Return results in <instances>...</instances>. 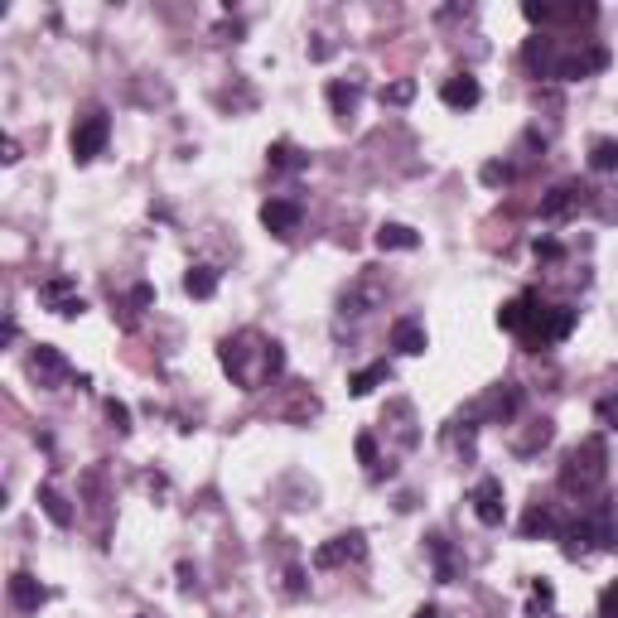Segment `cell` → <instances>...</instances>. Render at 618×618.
<instances>
[{
	"instance_id": "cell-1",
	"label": "cell",
	"mask_w": 618,
	"mask_h": 618,
	"mask_svg": "<svg viewBox=\"0 0 618 618\" xmlns=\"http://www.w3.org/2000/svg\"><path fill=\"white\" fill-rule=\"evenodd\" d=\"M222 367H228V377L242 391H261L285 367V358H280V348L271 338H261V334L246 329V334H237V338L222 343Z\"/></svg>"
},
{
	"instance_id": "cell-2",
	"label": "cell",
	"mask_w": 618,
	"mask_h": 618,
	"mask_svg": "<svg viewBox=\"0 0 618 618\" xmlns=\"http://www.w3.org/2000/svg\"><path fill=\"white\" fill-rule=\"evenodd\" d=\"M604 473H609V455H604V439H585L580 449H570L565 469H561V489L585 497L589 489H599Z\"/></svg>"
},
{
	"instance_id": "cell-3",
	"label": "cell",
	"mask_w": 618,
	"mask_h": 618,
	"mask_svg": "<svg viewBox=\"0 0 618 618\" xmlns=\"http://www.w3.org/2000/svg\"><path fill=\"white\" fill-rule=\"evenodd\" d=\"M106 136H112V116H106L102 106H92V112L73 126V160H78V164L97 160L102 146H106Z\"/></svg>"
},
{
	"instance_id": "cell-4",
	"label": "cell",
	"mask_w": 618,
	"mask_h": 618,
	"mask_svg": "<svg viewBox=\"0 0 618 618\" xmlns=\"http://www.w3.org/2000/svg\"><path fill=\"white\" fill-rule=\"evenodd\" d=\"M29 372L39 377V387H58V382H78V387H88V377H78L73 367H68V358H63V353H58V348H49V343H39V353H34Z\"/></svg>"
},
{
	"instance_id": "cell-5",
	"label": "cell",
	"mask_w": 618,
	"mask_h": 618,
	"mask_svg": "<svg viewBox=\"0 0 618 618\" xmlns=\"http://www.w3.org/2000/svg\"><path fill=\"white\" fill-rule=\"evenodd\" d=\"M585 204H589V188L580 180H565L541 198V218H570V213H580Z\"/></svg>"
},
{
	"instance_id": "cell-6",
	"label": "cell",
	"mask_w": 618,
	"mask_h": 618,
	"mask_svg": "<svg viewBox=\"0 0 618 618\" xmlns=\"http://www.w3.org/2000/svg\"><path fill=\"white\" fill-rule=\"evenodd\" d=\"M382 300H387V280L377 276V271H367V276L343 295V314H372Z\"/></svg>"
},
{
	"instance_id": "cell-7",
	"label": "cell",
	"mask_w": 618,
	"mask_h": 618,
	"mask_svg": "<svg viewBox=\"0 0 618 618\" xmlns=\"http://www.w3.org/2000/svg\"><path fill=\"white\" fill-rule=\"evenodd\" d=\"M367 555V541H363V531H348V537H334L329 546H319L314 551V565L319 570H334L343 561H363Z\"/></svg>"
},
{
	"instance_id": "cell-8",
	"label": "cell",
	"mask_w": 618,
	"mask_h": 618,
	"mask_svg": "<svg viewBox=\"0 0 618 618\" xmlns=\"http://www.w3.org/2000/svg\"><path fill=\"white\" fill-rule=\"evenodd\" d=\"M39 300L54 309V314H63V319H73L82 314V300H78V285L68 280V276H54V280H44L39 285Z\"/></svg>"
},
{
	"instance_id": "cell-9",
	"label": "cell",
	"mask_w": 618,
	"mask_h": 618,
	"mask_svg": "<svg viewBox=\"0 0 618 618\" xmlns=\"http://www.w3.org/2000/svg\"><path fill=\"white\" fill-rule=\"evenodd\" d=\"M473 513H479L483 527H503V483L497 479L473 483Z\"/></svg>"
},
{
	"instance_id": "cell-10",
	"label": "cell",
	"mask_w": 618,
	"mask_h": 618,
	"mask_svg": "<svg viewBox=\"0 0 618 618\" xmlns=\"http://www.w3.org/2000/svg\"><path fill=\"white\" fill-rule=\"evenodd\" d=\"M44 599H49V589H44L29 570H15V575H10V604H15L20 614H34Z\"/></svg>"
},
{
	"instance_id": "cell-11",
	"label": "cell",
	"mask_w": 618,
	"mask_h": 618,
	"mask_svg": "<svg viewBox=\"0 0 618 618\" xmlns=\"http://www.w3.org/2000/svg\"><path fill=\"white\" fill-rule=\"evenodd\" d=\"M261 222H266L276 237H290L300 228V204H290V198H271L266 208H261Z\"/></svg>"
},
{
	"instance_id": "cell-12",
	"label": "cell",
	"mask_w": 618,
	"mask_h": 618,
	"mask_svg": "<svg viewBox=\"0 0 618 618\" xmlns=\"http://www.w3.org/2000/svg\"><path fill=\"white\" fill-rule=\"evenodd\" d=\"M439 97H445V106H455V112H469V106H479V97H483V88L473 82L469 73H455L439 88Z\"/></svg>"
},
{
	"instance_id": "cell-13",
	"label": "cell",
	"mask_w": 618,
	"mask_h": 618,
	"mask_svg": "<svg viewBox=\"0 0 618 618\" xmlns=\"http://www.w3.org/2000/svg\"><path fill=\"white\" fill-rule=\"evenodd\" d=\"M391 348H397V353H425L421 319H397V324H391Z\"/></svg>"
},
{
	"instance_id": "cell-14",
	"label": "cell",
	"mask_w": 618,
	"mask_h": 618,
	"mask_svg": "<svg viewBox=\"0 0 618 618\" xmlns=\"http://www.w3.org/2000/svg\"><path fill=\"white\" fill-rule=\"evenodd\" d=\"M377 246H382V252H415L421 237L411 228H401V222H382V228H377Z\"/></svg>"
},
{
	"instance_id": "cell-15",
	"label": "cell",
	"mask_w": 618,
	"mask_h": 618,
	"mask_svg": "<svg viewBox=\"0 0 618 618\" xmlns=\"http://www.w3.org/2000/svg\"><path fill=\"white\" fill-rule=\"evenodd\" d=\"M39 503H44V513H49L54 527H73V507H68V497L54 489V483H44L39 489Z\"/></svg>"
},
{
	"instance_id": "cell-16",
	"label": "cell",
	"mask_w": 618,
	"mask_h": 618,
	"mask_svg": "<svg viewBox=\"0 0 618 618\" xmlns=\"http://www.w3.org/2000/svg\"><path fill=\"white\" fill-rule=\"evenodd\" d=\"M425 546H430V555H435V580L439 585H455V551H449V541L445 537H425Z\"/></svg>"
},
{
	"instance_id": "cell-17",
	"label": "cell",
	"mask_w": 618,
	"mask_h": 618,
	"mask_svg": "<svg viewBox=\"0 0 618 618\" xmlns=\"http://www.w3.org/2000/svg\"><path fill=\"white\" fill-rule=\"evenodd\" d=\"M358 97H363L358 82H329V102H334V116H343V121L358 112Z\"/></svg>"
},
{
	"instance_id": "cell-18",
	"label": "cell",
	"mask_w": 618,
	"mask_h": 618,
	"mask_svg": "<svg viewBox=\"0 0 618 618\" xmlns=\"http://www.w3.org/2000/svg\"><path fill=\"white\" fill-rule=\"evenodd\" d=\"M517 406H522V387H513V382L489 397V415H493V421H503V425L517 415Z\"/></svg>"
},
{
	"instance_id": "cell-19",
	"label": "cell",
	"mask_w": 618,
	"mask_h": 618,
	"mask_svg": "<svg viewBox=\"0 0 618 618\" xmlns=\"http://www.w3.org/2000/svg\"><path fill=\"white\" fill-rule=\"evenodd\" d=\"M266 160H271V170H309V154H300L290 140H276Z\"/></svg>"
},
{
	"instance_id": "cell-20",
	"label": "cell",
	"mask_w": 618,
	"mask_h": 618,
	"mask_svg": "<svg viewBox=\"0 0 618 618\" xmlns=\"http://www.w3.org/2000/svg\"><path fill=\"white\" fill-rule=\"evenodd\" d=\"M184 290L194 295V300H208V295L218 290V271H213V266H194L184 276Z\"/></svg>"
},
{
	"instance_id": "cell-21",
	"label": "cell",
	"mask_w": 618,
	"mask_h": 618,
	"mask_svg": "<svg viewBox=\"0 0 618 618\" xmlns=\"http://www.w3.org/2000/svg\"><path fill=\"white\" fill-rule=\"evenodd\" d=\"M387 377H391V367L387 363H372V367H363V372L348 377V391H353V397H367V391H372L377 382H387Z\"/></svg>"
},
{
	"instance_id": "cell-22",
	"label": "cell",
	"mask_w": 618,
	"mask_h": 618,
	"mask_svg": "<svg viewBox=\"0 0 618 618\" xmlns=\"http://www.w3.org/2000/svg\"><path fill=\"white\" fill-rule=\"evenodd\" d=\"M589 164L599 174H609V170H618V140H594V150H589Z\"/></svg>"
},
{
	"instance_id": "cell-23",
	"label": "cell",
	"mask_w": 618,
	"mask_h": 618,
	"mask_svg": "<svg viewBox=\"0 0 618 618\" xmlns=\"http://www.w3.org/2000/svg\"><path fill=\"white\" fill-rule=\"evenodd\" d=\"M541 531H551V513H546V507L537 503L527 513V522H522V537H541Z\"/></svg>"
},
{
	"instance_id": "cell-24",
	"label": "cell",
	"mask_w": 618,
	"mask_h": 618,
	"mask_svg": "<svg viewBox=\"0 0 618 618\" xmlns=\"http://www.w3.org/2000/svg\"><path fill=\"white\" fill-rule=\"evenodd\" d=\"M382 102H391V106H406L411 97H415V82H387L382 92H377Z\"/></svg>"
},
{
	"instance_id": "cell-25",
	"label": "cell",
	"mask_w": 618,
	"mask_h": 618,
	"mask_svg": "<svg viewBox=\"0 0 618 618\" xmlns=\"http://www.w3.org/2000/svg\"><path fill=\"white\" fill-rule=\"evenodd\" d=\"M546 439H551V421H537L527 439H517V455H531V449H541V445H546Z\"/></svg>"
},
{
	"instance_id": "cell-26",
	"label": "cell",
	"mask_w": 618,
	"mask_h": 618,
	"mask_svg": "<svg viewBox=\"0 0 618 618\" xmlns=\"http://www.w3.org/2000/svg\"><path fill=\"white\" fill-rule=\"evenodd\" d=\"M358 459L367 464V473H372V479H382V459H377V445H372V435H358Z\"/></svg>"
},
{
	"instance_id": "cell-27",
	"label": "cell",
	"mask_w": 618,
	"mask_h": 618,
	"mask_svg": "<svg viewBox=\"0 0 618 618\" xmlns=\"http://www.w3.org/2000/svg\"><path fill=\"white\" fill-rule=\"evenodd\" d=\"M483 184H493V188L497 184H513V164H497V160L483 164Z\"/></svg>"
},
{
	"instance_id": "cell-28",
	"label": "cell",
	"mask_w": 618,
	"mask_h": 618,
	"mask_svg": "<svg viewBox=\"0 0 618 618\" xmlns=\"http://www.w3.org/2000/svg\"><path fill=\"white\" fill-rule=\"evenodd\" d=\"M106 421H112V425H116V430H121V435L130 430V411L121 406V401H106Z\"/></svg>"
},
{
	"instance_id": "cell-29",
	"label": "cell",
	"mask_w": 618,
	"mask_h": 618,
	"mask_svg": "<svg viewBox=\"0 0 618 618\" xmlns=\"http://www.w3.org/2000/svg\"><path fill=\"white\" fill-rule=\"evenodd\" d=\"M285 594H290V599H300V594H305V570L300 565L285 570Z\"/></svg>"
},
{
	"instance_id": "cell-30",
	"label": "cell",
	"mask_w": 618,
	"mask_h": 618,
	"mask_svg": "<svg viewBox=\"0 0 618 618\" xmlns=\"http://www.w3.org/2000/svg\"><path fill=\"white\" fill-rule=\"evenodd\" d=\"M594 411H599L604 425H614V430H618V397H599V406H594Z\"/></svg>"
},
{
	"instance_id": "cell-31",
	"label": "cell",
	"mask_w": 618,
	"mask_h": 618,
	"mask_svg": "<svg viewBox=\"0 0 618 618\" xmlns=\"http://www.w3.org/2000/svg\"><path fill=\"white\" fill-rule=\"evenodd\" d=\"M599 618H618V585H609V589H604V604H599Z\"/></svg>"
},
{
	"instance_id": "cell-32",
	"label": "cell",
	"mask_w": 618,
	"mask_h": 618,
	"mask_svg": "<svg viewBox=\"0 0 618 618\" xmlns=\"http://www.w3.org/2000/svg\"><path fill=\"white\" fill-rule=\"evenodd\" d=\"M415 618H445V614H439V609H435V604H425V609H421V614H415Z\"/></svg>"
}]
</instances>
